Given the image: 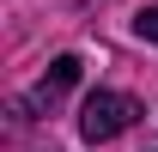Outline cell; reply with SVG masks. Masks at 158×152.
<instances>
[{
    "label": "cell",
    "instance_id": "obj_1",
    "mask_svg": "<svg viewBox=\"0 0 158 152\" xmlns=\"http://www.w3.org/2000/svg\"><path fill=\"white\" fill-rule=\"evenodd\" d=\"M134 116H140V103L128 91H91L85 110H79V134H85L91 146H103V140H116V134L134 128Z\"/></svg>",
    "mask_w": 158,
    "mask_h": 152
},
{
    "label": "cell",
    "instance_id": "obj_3",
    "mask_svg": "<svg viewBox=\"0 0 158 152\" xmlns=\"http://www.w3.org/2000/svg\"><path fill=\"white\" fill-rule=\"evenodd\" d=\"M134 31H140V37H146V43H158V0H152V6H146V12H140V19H134Z\"/></svg>",
    "mask_w": 158,
    "mask_h": 152
},
{
    "label": "cell",
    "instance_id": "obj_2",
    "mask_svg": "<svg viewBox=\"0 0 158 152\" xmlns=\"http://www.w3.org/2000/svg\"><path fill=\"white\" fill-rule=\"evenodd\" d=\"M73 79H79V55H55V61H49V73H43V85H37V103H55Z\"/></svg>",
    "mask_w": 158,
    "mask_h": 152
}]
</instances>
